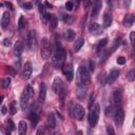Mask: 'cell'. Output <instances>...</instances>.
I'll return each mask as SVG.
<instances>
[{"instance_id": "obj_1", "label": "cell", "mask_w": 135, "mask_h": 135, "mask_svg": "<svg viewBox=\"0 0 135 135\" xmlns=\"http://www.w3.org/2000/svg\"><path fill=\"white\" fill-rule=\"evenodd\" d=\"M65 61V51L63 50L61 43L58 40H55L54 55L52 56V63L55 69H60L64 65Z\"/></svg>"}, {"instance_id": "obj_2", "label": "cell", "mask_w": 135, "mask_h": 135, "mask_svg": "<svg viewBox=\"0 0 135 135\" xmlns=\"http://www.w3.org/2000/svg\"><path fill=\"white\" fill-rule=\"evenodd\" d=\"M99 114H100V108L98 103H93L90 107V111H89V115H88V121L90 127L94 128L99 119Z\"/></svg>"}, {"instance_id": "obj_3", "label": "cell", "mask_w": 135, "mask_h": 135, "mask_svg": "<svg viewBox=\"0 0 135 135\" xmlns=\"http://www.w3.org/2000/svg\"><path fill=\"white\" fill-rule=\"evenodd\" d=\"M33 93H34L33 88L30 84L26 88H24V90H23V92L20 96V108H21V110L25 111L27 109L28 103H30V99H31Z\"/></svg>"}, {"instance_id": "obj_4", "label": "cell", "mask_w": 135, "mask_h": 135, "mask_svg": "<svg viewBox=\"0 0 135 135\" xmlns=\"http://www.w3.org/2000/svg\"><path fill=\"white\" fill-rule=\"evenodd\" d=\"M70 114L73 118H75L77 120H82L85 115V110L79 103H73L70 107Z\"/></svg>"}, {"instance_id": "obj_5", "label": "cell", "mask_w": 135, "mask_h": 135, "mask_svg": "<svg viewBox=\"0 0 135 135\" xmlns=\"http://www.w3.org/2000/svg\"><path fill=\"white\" fill-rule=\"evenodd\" d=\"M51 54H52V47L50 44V40L46 37H44L42 38L40 45V55L43 59H49L51 57Z\"/></svg>"}, {"instance_id": "obj_6", "label": "cell", "mask_w": 135, "mask_h": 135, "mask_svg": "<svg viewBox=\"0 0 135 135\" xmlns=\"http://www.w3.org/2000/svg\"><path fill=\"white\" fill-rule=\"evenodd\" d=\"M78 77H79V86H83L86 85L89 82H90V72L88 70V68L85 66H80L78 69Z\"/></svg>"}, {"instance_id": "obj_7", "label": "cell", "mask_w": 135, "mask_h": 135, "mask_svg": "<svg viewBox=\"0 0 135 135\" xmlns=\"http://www.w3.org/2000/svg\"><path fill=\"white\" fill-rule=\"evenodd\" d=\"M27 45L31 51H36L37 45H38V40H37V34L36 31L32 30L27 34Z\"/></svg>"}, {"instance_id": "obj_8", "label": "cell", "mask_w": 135, "mask_h": 135, "mask_svg": "<svg viewBox=\"0 0 135 135\" xmlns=\"http://www.w3.org/2000/svg\"><path fill=\"white\" fill-rule=\"evenodd\" d=\"M112 101H113V105L115 107V109L121 108V101H122V93L120 89H116L113 92L112 95Z\"/></svg>"}, {"instance_id": "obj_9", "label": "cell", "mask_w": 135, "mask_h": 135, "mask_svg": "<svg viewBox=\"0 0 135 135\" xmlns=\"http://www.w3.org/2000/svg\"><path fill=\"white\" fill-rule=\"evenodd\" d=\"M114 120H115V123L118 128H121L122 124H123V121H124V112L121 108H118L114 114Z\"/></svg>"}, {"instance_id": "obj_10", "label": "cell", "mask_w": 135, "mask_h": 135, "mask_svg": "<svg viewBox=\"0 0 135 135\" xmlns=\"http://www.w3.org/2000/svg\"><path fill=\"white\" fill-rule=\"evenodd\" d=\"M52 89H53L54 93L57 95H60L61 93H63V83H62V80L60 77H55V79L53 81Z\"/></svg>"}, {"instance_id": "obj_11", "label": "cell", "mask_w": 135, "mask_h": 135, "mask_svg": "<svg viewBox=\"0 0 135 135\" xmlns=\"http://www.w3.org/2000/svg\"><path fill=\"white\" fill-rule=\"evenodd\" d=\"M38 8H39V14H40V18H41V21L43 23H46L47 20L50 19V16L46 12V7L44 5V3H39L38 4Z\"/></svg>"}, {"instance_id": "obj_12", "label": "cell", "mask_w": 135, "mask_h": 135, "mask_svg": "<svg viewBox=\"0 0 135 135\" xmlns=\"http://www.w3.org/2000/svg\"><path fill=\"white\" fill-rule=\"evenodd\" d=\"M119 74H120V71H119L118 69H113V70L110 72V74L108 75V77H107V82H108L109 84L114 83V82L117 80V78L119 77Z\"/></svg>"}, {"instance_id": "obj_13", "label": "cell", "mask_w": 135, "mask_h": 135, "mask_svg": "<svg viewBox=\"0 0 135 135\" xmlns=\"http://www.w3.org/2000/svg\"><path fill=\"white\" fill-rule=\"evenodd\" d=\"M62 72L68 81H72L74 78V72H73V68L69 64V65H63L62 66Z\"/></svg>"}, {"instance_id": "obj_14", "label": "cell", "mask_w": 135, "mask_h": 135, "mask_svg": "<svg viewBox=\"0 0 135 135\" xmlns=\"http://www.w3.org/2000/svg\"><path fill=\"white\" fill-rule=\"evenodd\" d=\"M101 6H102V2L101 1H96L93 4V6H92V13H91V16H92L93 19L97 18V16H98V14H99V12L101 9Z\"/></svg>"}, {"instance_id": "obj_15", "label": "cell", "mask_w": 135, "mask_h": 135, "mask_svg": "<svg viewBox=\"0 0 135 135\" xmlns=\"http://www.w3.org/2000/svg\"><path fill=\"white\" fill-rule=\"evenodd\" d=\"M32 72H33L32 63L30 61H26L23 65V77H24V79H28L32 75Z\"/></svg>"}, {"instance_id": "obj_16", "label": "cell", "mask_w": 135, "mask_h": 135, "mask_svg": "<svg viewBox=\"0 0 135 135\" xmlns=\"http://www.w3.org/2000/svg\"><path fill=\"white\" fill-rule=\"evenodd\" d=\"M9 20H11V16L8 14V12H4L3 15H2V18H1V26L2 28H6L9 24Z\"/></svg>"}, {"instance_id": "obj_17", "label": "cell", "mask_w": 135, "mask_h": 135, "mask_svg": "<svg viewBox=\"0 0 135 135\" xmlns=\"http://www.w3.org/2000/svg\"><path fill=\"white\" fill-rule=\"evenodd\" d=\"M45 96H46V85L45 83H40L39 86V100L40 102H43L45 100Z\"/></svg>"}, {"instance_id": "obj_18", "label": "cell", "mask_w": 135, "mask_h": 135, "mask_svg": "<svg viewBox=\"0 0 135 135\" xmlns=\"http://www.w3.org/2000/svg\"><path fill=\"white\" fill-rule=\"evenodd\" d=\"M27 131V124L24 120H20L18 123V133L19 135H24Z\"/></svg>"}, {"instance_id": "obj_19", "label": "cell", "mask_w": 135, "mask_h": 135, "mask_svg": "<svg viewBox=\"0 0 135 135\" xmlns=\"http://www.w3.org/2000/svg\"><path fill=\"white\" fill-rule=\"evenodd\" d=\"M23 49H24L23 43H22L21 41H17V42L15 43V46H14L15 55H16V56H20V55L22 54V52H23Z\"/></svg>"}, {"instance_id": "obj_20", "label": "cell", "mask_w": 135, "mask_h": 135, "mask_svg": "<svg viewBox=\"0 0 135 135\" xmlns=\"http://www.w3.org/2000/svg\"><path fill=\"white\" fill-rule=\"evenodd\" d=\"M55 124H56V118H55L54 113H49V115H47V127L50 129H54Z\"/></svg>"}, {"instance_id": "obj_21", "label": "cell", "mask_w": 135, "mask_h": 135, "mask_svg": "<svg viewBox=\"0 0 135 135\" xmlns=\"http://www.w3.org/2000/svg\"><path fill=\"white\" fill-rule=\"evenodd\" d=\"M90 32H91L92 34H94V35H98V34L101 32V26H100V24H98V23H96V22L92 23V24L90 25Z\"/></svg>"}, {"instance_id": "obj_22", "label": "cell", "mask_w": 135, "mask_h": 135, "mask_svg": "<svg viewBox=\"0 0 135 135\" xmlns=\"http://www.w3.org/2000/svg\"><path fill=\"white\" fill-rule=\"evenodd\" d=\"M63 38H64L65 40H68V41L73 40V39L75 38V32H74L73 30H71V28H68V30L64 32V34H63Z\"/></svg>"}, {"instance_id": "obj_23", "label": "cell", "mask_w": 135, "mask_h": 135, "mask_svg": "<svg viewBox=\"0 0 135 135\" xmlns=\"http://www.w3.org/2000/svg\"><path fill=\"white\" fill-rule=\"evenodd\" d=\"M30 120H31L32 127L35 128V127L37 126V123H38V120H39V118H38V113H33V112H31V113H30Z\"/></svg>"}, {"instance_id": "obj_24", "label": "cell", "mask_w": 135, "mask_h": 135, "mask_svg": "<svg viewBox=\"0 0 135 135\" xmlns=\"http://www.w3.org/2000/svg\"><path fill=\"white\" fill-rule=\"evenodd\" d=\"M50 28L51 30H55L58 25V18L55 16V15H52L50 16Z\"/></svg>"}, {"instance_id": "obj_25", "label": "cell", "mask_w": 135, "mask_h": 135, "mask_svg": "<svg viewBox=\"0 0 135 135\" xmlns=\"http://www.w3.org/2000/svg\"><path fill=\"white\" fill-rule=\"evenodd\" d=\"M18 111V104H17V101H12L11 104H9V108H8V113L11 115H15Z\"/></svg>"}, {"instance_id": "obj_26", "label": "cell", "mask_w": 135, "mask_h": 135, "mask_svg": "<svg viewBox=\"0 0 135 135\" xmlns=\"http://www.w3.org/2000/svg\"><path fill=\"white\" fill-rule=\"evenodd\" d=\"M111 23H112V17H111L110 14L105 13L103 15V26L104 27H109L111 25Z\"/></svg>"}, {"instance_id": "obj_27", "label": "cell", "mask_w": 135, "mask_h": 135, "mask_svg": "<svg viewBox=\"0 0 135 135\" xmlns=\"http://www.w3.org/2000/svg\"><path fill=\"white\" fill-rule=\"evenodd\" d=\"M116 110H117V109H115V107H114L113 104H110V105H108L107 109H105V115H107V116H110V117H114V114H115Z\"/></svg>"}, {"instance_id": "obj_28", "label": "cell", "mask_w": 135, "mask_h": 135, "mask_svg": "<svg viewBox=\"0 0 135 135\" xmlns=\"http://www.w3.org/2000/svg\"><path fill=\"white\" fill-rule=\"evenodd\" d=\"M133 21H134V16L133 15H127L123 19V24L126 26H131L133 24Z\"/></svg>"}, {"instance_id": "obj_29", "label": "cell", "mask_w": 135, "mask_h": 135, "mask_svg": "<svg viewBox=\"0 0 135 135\" xmlns=\"http://www.w3.org/2000/svg\"><path fill=\"white\" fill-rule=\"evenodd\" d=\"M84 44V39L83 38H79L76 42H75V45H74V51L75 52H78Z\"/></svg>"}, {"instance_id": "obj_30", "label": "cell", "mask_w": 135, "mask_h": 135, "mask_svg": "<svg viewBox=\"0 0 135 135\" xmlns=\"http://www.w3.org/2000/svg\"><path fill=\"white\" fill-rule=\"evenodd\" d=\"M25 26H26V21H25V19H24L23 16H20L19 17V20H18V28L20 31H22L23 28H25Z\"/></svg>"}, {"instance_id": "obj_31", "label": "cell", "mask_w": 135, "mask_h": 135, "mask_svg": "<svg viewBox=\"0 0 135 135\" xmlns=\"http://www.w3.org/2000/svg\"><path fill=\"white\" fill-rule=\"evenodd\" d=\"M108 44V38H103L101 40L98 41V44H97V51H102V49Z\"/></svg>"}, {"instance_id": "obj_32", "label": "cell", "mask_w": 135, "mask_h": 135, "mask_svg": "<svg viewBox=\"0 0 135 135\" xmlns=\"http://www.w3.org/2000/svg\"><path fill=\"white\" fill-rule=\"evenodd\" d=\"M127 79L130 82H133L135 80V70H131L128 74H127Z\"/></svg>"}, {"instance_id": "obj_33", "label": "cell", "mask_w": 135, "mask_h": 135, "mask_svg": "<svg viewBox=\"0 0 135 135\" xmlns=\"http://www.w3.org/2000/svg\"><path fill=\"white\" fill-rule=\"evenodd\" d=\"M11 84V77H5V78H3V80H2V83H1V86L3 88V89H6V88H8V85Z\"/></svg>"}, {"instance_id": "obj_34", "label": "cell", "mask_w": 135, "mask_h": 135, "mask_svg": "<svg viewBox=\"0 0 135 135\" xmlns=\"http://www.w3.org/2000/svg\"><path fill=\"white\" fill-rule=\"evenodd\" d=\"M45 134V129L43 126H39L38 129H37V132H36V135H44Z\"/></svg>"}, {"instance_id": "obj_35", "label": "cell", "mask_w": 135, "mask_h": 135, "mask_svg": "<svg viewBox=\"0 0 135 135\" xmlns=\"http://www.w3.org/2000/svg\"><path fill=\"white\" fill-rule=\"evenodd\" d=\"M65 8H66V11H69V12L73 11V8H74V3H73L72 1H68V2L65 3Z\"/></svg>"}, {"instance_id": "obj_36", "label": "cell", "mask_w": 135, "mask_h": 135, "mask_svg": "<svg viewBox=\"0 0 135 135\" xmlns=\"http://www.w3.org/2000/svg\"><path fill=\"white\" fill-rule=\"evenodd\" d=\"M22 6H23L24 9H27V11H30V9L33 8V4L31 2H23L22 3Z\"/></svg>"}, {"instance_id": "obj_37", "label": "cell", "mask_w": 135, "mask_h": 135, "mask_svg": "<svg viewBox=\"0 0 135 135\" xmlns=\"http://www.w3.org/2000/svg\"><path fill=\"white\" fill-rule=\"evenodd\" d=\"M107 134L108 135H115V132H114V129L112 126H108L107 127Z\"/></svg>"}, {"instance_id": "obj_38", "label": "cell", "mask_w": 135, "mask_h": 135, "mask_svg": "<svg viewBox=\"0 0 135 135\" xmlns=\"http://www.w3.org/2000/svg\"><path fill=\"white\" fill-rule=\"evenodd\" d=\"M117 63H118V64H121V65L124 64V63H126V58L122 57V56H121V57H118V58H117Z\"/></svg>"}, {"instance_id": "obj_39", "label": "cell", "mask_w": 135, "mask_h": 135, "mask_svg": "<svg viewBox=\"0 0 135 135\" xmlns=\"http://www.w3.org/2000/svg\"><path fill=\"white\" fill-rule=\"evenodd\" d=\"M89 69H90L91 72H94V70H95V64H94V62L92 60L89 61Z\"/></svg>"}, {"instance_id": "obj_40", "label": "cell", "mask_w": 135, "mask_h": 135, "mask_svg": "<svg viewBox=\"0 0 135 135\" xmlns=\"http://www.w3.org/2000/svg\"><path fill=\"white\" fill-rule=\"evenodd\" d=\"M130 40H131V43L134 44V41H135V32H131V34H130Z\"/></svg>"}, {"instance_id": "obj_41", "label": "cell", "mask_w": 135, "mask_h": 135, "mask_svg": "<svg viewBox=\"0 0 135 135\" xmlns=\"http://www.w3.org/2000/svg\"><path fill=\"white\" fill-rule=\"evenodd\" d=\"M3 45H5V46H9V45H11V39H9V38H5V39H3Z\"/></svg>"}, {"instance_id": "obj_42", "label": "cell", "mask_w": 135, "mask_h": 135, "mask_svg": "<svg viewBox=\"0 0 135 135\" xmlns=\"http://www.w3.org/2000/svg\"><path fill=\"white\" fill-rule=\"evenodd\" d=\"M17 72H19V70H20V60L18 59L16 62H15V68H14Z\"/></svg>"}, {"instance_id": "obj_43", "label": "cell", "mask_w": 135, "mask_h": 135, "mask_svg": "<svg viewBox=\"0 0 135 135\" xmlns=\"http://www.w3.org/2000/svg\"><path fill=\"white\" fill-rule=\"evenodd\" d=\"M7 71L9 72V74H11L12 76H14V75H15V74L17 73V71H16V70H14V68H12V66H8Z\"/></svg>"}, {"instance_id": "obj_44", "label": "cell", "mask_w": 135, "mask_h": 135, "mask_svg": "<svg viewBox=\"0 0 135 135\" xmlns=\"http://www.w3.org/2000/svg\"><path fill=\"white\" fill-rule=\"evenodd\" d=\"M91 4H92L91 1H85V2H84V8H85V9H89L90 6H91Z\"/></svg>"}, {"instance_id": "obj_45", "label": "cell", "mask_w": 135, "mask_h": 135, "mask_svg": "<svg viewBox=\"0 0 135 135\" xmlns=\"http://www.w3.org/2000/svg\"><path fill=\"white\" fill-rule=\"evenodd\" d=\"M93 100H94V95H93V94H91V95H90V101H89V107H91V105L93 104Z\"/></svg>"}, {"instance_id": "obj_46", "label": "cell", "mask_w": 135, "mask_h": 135, "mask_svg": "<svg viewBox=\"0 0 135 135\" xmlns=\"http://www.w3.org/2000/svg\"><path fill=\"white\" fill-rule=\"evenodd\" d=\"M8 123H9V130L13 131L14 130V123L12 122V120H8Z\"/></svg>"}, {"instance_id": "obj_47", "label": "cell", "mask_w": 135, "mask_h": 135, "mask_svg": "<svg viewBox=\"0 0 135 135\" xmlns=\"http://www.w3.org/2000/svg\"><path fill=\"white\" fill-rule=\"evenodd\" d=\"M75 135H82V131H80V130H79V131H77V132L75 133Z\"/></svg>"}, {"instance_id": "obj_48", "label": "cell", "mask_w": 135, "mask_h": 135, "mask_svg": "<svg viewBox=\"0 0 135 135\" xmlns=\"http://www.w3.org/2000/svg\"><path fill=\"white\" fill-rule=\"evenodd\" d=\"M6 112H7V111H6V108H5V107H3V108H2V113H3V114H5Z\"/></svg>"}, {"instance_id": "obj_49", "label": "cell", "mask_w": 135, "mask_h": 135, "mask_svg": "<svg viewBox=\"0 0 135 135\" xmlns=\"http://www.w3.org/2000/svg\"><path fill=\"white\" fill-rule=\"evenodd\" d=\"M2 100H3V97H2V96H0V104L2 103Z\"/></svg>"}, {"instance_id": "obj_50", "label": "cell", "mask_w": 135, "mask_h": 135, "mask_svg": "<svg viewBox=\"0 0 135 135\" xmlns=\"http://www.w3.org/2000/svg\"><path fill=\"white\" fill-rule=\"evenodd\" d=\"M5 135H11V133H9V131H7V132H6V134H5Z\"/></svg>"}, {"instance_id": "obj_51", "label": "cell", "mask_w": 135, "mask_h": 135, "mask_svg": "<svg viewBox=\"0 0 135 135\" xmlns=\"http://www.w3.org/2000/svg\"><path fill=\"white\" fill-rule=\"evenodd\" d=\"M53 135H58V134H57V133H55V134H53Z\"/></svg>"}, {"instance_id": "obj_52", "label": "cell", "mask_w": 135, "mask_h": 135, "mask_svg": "<svg viewBox=\"0 0 135 135\" xmlns=\"http://www.w3.org/2000/svg\"><path fill=\"white\" fill-rule=\"evenodd\" d=\"M0 6H2V3H0Z\"/></svg>"}, {"instance_id": "obj_53", "label": "cell", "mask_w": 135, "mask_h": 135, "mask_svg": "<svg viewBox=\"0 0 135 135\" xmlns=\"http://www.w3.org/2000/svg\"><path fill=\"white\" fill-rule=\"evenodd\" d=\"M130 135H134V134H130Z\"/></svg>"}]
</instances>
